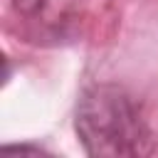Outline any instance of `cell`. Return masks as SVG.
Wrapping results in <instances>:
<instances>
[{"label": "cell", "instance_id": "6da1fadb", "mask_svg": "<svg viewBox=\"0 0 158 158\" xmlns=\"http://www.w3.org/2000/svg\"><path fill=\"white\" fill-rule=\"evenodd\" d=\"M74 131L89 156H146L153 151V133L138 101L118 84H91L81 91Z\"/></svg>", "mask_w": 158, "mask_h": 158}]
</instances>
